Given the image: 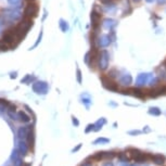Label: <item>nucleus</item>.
I'll list each match as a JSON object with an SVG mask.
<instances>
[{
    "mask_svg": "<svg viewBox=\"0 0 166 166\" xmlns=\"http://www.w3.org/2000/svg\"><path fill=\"white\" fill-rule=\"evenodd\" d=\"M109 59H110V54L107 50H102L101 52H99L97 64L101 71H105L109 67Z\"/></svg>",
    "mask_w": 166,
    "mask_h": 166,
    "instance_id": "f257e3e1",
    "label": "nucleus"
},
{
    "mask_svg": "<svg viewBox=\"0 0 166 166\" xmlns=\"http://www.w3.org/2000/svg\"><path fill=\"white\" fill-rule=\"evenodd\" d=\"M38 11H39V7H38V4L34 3V2H32V3H28L26 7H25L24 17L32 19V17H37Z\"/></svg>",
    "mask_w": 166,
    "mask_h": 166,
    "instance_id": "f03ea898",
    "label": "nucleus"
},
{
    "mask_svg": "<svg viewBox=\"0 0 166 166\" xmlns=\"http://www.w3.org/2000/svg\"><path fill=\"white\" fill-rule=\"evenodd\" d=\"M152 77H153V75L150 74V73H141V74H139L137 79H136V87H145V85H148L150 83V80H151Z\"/></svg>",
    "mask_w": 166,
    "mask_h": 166,
    "instance_id": "7ed1b4c3",
    "label": "nucleus"
},
{
    "mask_svg": "<svg viewBox=\"0 0 166 166\" xmlns=\"http://www.w3.org/2000/svg\"><path fill=\"white\" fill-rule=\"evenodd\" d=\"M102 80V85L105 89H108L110 91H118V86L117 84H115L111 78H109L108 76H102L101 77Z\"/></svg>",
    "mask_w": 166,
    "mask_h": 166,
    "instance_id": "20e7f679",
    "label": "nucleus"
},
{
    "mask_svg": "<svg viewBox=\"0 0 166 166\" xmlns=\"http://www.w3.org/2000/svg\"><path fill=\"white\" fill-rule=\"evenodd\" d=\"M33 90L38 95H46L48 92V84L46 82H36L33 85Z\"/></svg>",
    "mask_w": 166,
    "mask_h": 166,
    "instance_id": "39448f33",
    "label": "nucleus"
},
{
    "mask_svg": "<svg viewBox=\"0 0 166 166\" xmlns=\"http://www.w3.org/2000/svg\"><path fill=\"white\" fill-rule=\"evenodd\" d=\"M118 82H120V86H123V87H129V86L131 85V83H133V77H131V75L129 74V73H125V74L120 76Z\"/></svg>",
    "mask_w": 166,
    "mask_h": 166,
    "instance_id": "423d86ee",
    "label": "nucleus"
},
{
    "mask_svg": "<svg viewBox=\"0 0 166 166\" xmlns=\"http://www.w3.org/2000/svg\"><path fill=\"white\" fill-rule=\"evenodd\" d=\"M95 42H97V46L99 47V48H107V47L110 46L111 39H110V37L107 36V35H102V36L97 38Z\"/></svg>",
    "mask_w": 166,
    "mask_h": 166,
    "instance_id": "0eeeda50",
    "label": "nucleus"
},
{
    "mask_svg": "<svg viewBox=\"0 0 166 166\" xmlns=\"http://www.w3.org/2000/svg\"><path fill=\"white\" fill-rule=\"evenodd\" d=\"M32 130V126H24V127H20L19 130H17V136L21 140H24V139H27V136H28L29 131Z\"/></svg>",
    "mask_w": 166,
    "mask_h": 166,
    "instance_id": "6e6552de",
    "label": "nucleus"
},
{
    "mask_svg": "<svg viewBox=\"0 0 166 166\" xmlns=\"http://www.w3.org/2000/svg\"><path fill=\"white\" fill-rule=\"evenodd\" d=\"M15 40H17V37H15L10 30H7V32L3 34V36H2V42H6L7 45H13Z\"/></svg>",
    "mask_w": 166,
    "mask_h": 166,
    "instance_id": "1a4fd4ad",
    "label": "nucleus"
},
{
    "mask_svg": "<svg viewBox=\"0 0 166 166\" xmlns=\"http://www.w3.org/2000/svg\"><path fill=\"white\" fill-rule=\"evenodd\" d=\"M100 20H101V13H98L95 11L91 12V21H92V26L97 29L100 26Z\"/></svg>",
    "mask_w": 166,
    "mask_h": 166,
    "instance_id": "9d476101",
    "label": "nucleus"
},
{
    "mask_svg": "<svg viewBox=\"0 0 166 166\" xmlns=\"http://www.w3.org/2000/svg\"><path fill=\"white\" fill-rule=\"evenodd\" d=\"M151 160L155 165H163L166 162V158L163 154H154V155H152Z\"/></svg>",
    "mask_w": 166,
    "mask_h": 166,
    "instance_id": "9b49d317",
    "label": "nucleus"
},
{
    "mask_svg": "<svg viewBox=\"0 0 166 166\" xmlns=\"http://www.w3.org/2000/svg\"><path fill=\"white\" fill-rule=\"evenodd\" d=\"M28 148L29 145L26 143V142L24 141V140H21V141L19 142V151H20V153L22 154V155H26L27 154V152H28Z\"/></svg>",
    "mask_w": 166,
    "mask_h": 166,
    "instance_id": "f8f14e48",
    "label": "nucleus"
},
{
    "mask_svg": "<svg viewBox=\"0 0 166 166\" xmlns=\"http://www.w3.org/2000/svg\"><path fill=\"white\" fill-rule=\"evenodd\" d=\"M130 92H133V95H135V97H137V98H140V99H142V98H145V93L143 91H142L140 88H131L130 90H129V93Z\"/></svg>",
    "mask_w": 166,
    "mask_h": 166,
    "instance_id": "ddd939ff",
    "label": "nucleus"
},
{
    "mask_svg": "<svg viewBox=\"0 0 166 166\" xmlns=\"http://www.w3.org/2000/svg\"><path fill=\"white\" fill-rule=\"evenodd\" d=\"M151 158H152V156H150L148 153H141L139 156H137L136 158H133V161H135L136 163H140V164H141V163L147 162V161Z\"/></svg>",
    "mask_w": 166,
    "mask_h": 166,
    "instance_id": "4468645a",
    "label": "nucleus"
},
{
    "mask_svg": "<svg viewBox=\"0 0 166 166\" xmlns=\"http://www.w3.org/2000/svg\"><path fill=\"white\" fill-rule=\"evenodd\" d=\"M114 26H116V21L111 20V19H107L103 21V27L107 29H112Z\"/></svg>",
    "mask_w": 166,
    "mask_h": 166,
    "instance_id": "2eb2a0df",
    "label": "nucleus"
},
{
    "mask_svg": "<svg viewBox=\"0 0 166 166\" xmlns=\"http://www.w3.org/2000/svg\"><path fill=\"white\" fill-rule=\"evenodd\" d=\"M105 123H107V120H105L104 117L99 118V120H97V123L95 124V131H99V130H101Z\"/></svg>",
    "mask_w": 166,
    "mask_h": 166,
    "instance_id": "dca6fc26",
    "label": "nucleus"
},
{
    "mask_svg": "<svg viewBox=\"0 0 166 166\" xmlns=\"http://www.w3.org/2000/svg\"><path fill=\"white\" fill-rule=\"evenodd\" d=\"M17 115H19V120H22L23 123H28L29 120H30V117L25 112H23V111H20V112L17 113Z\"/></svg>",
    "mask_w": 166,
    "mask_h": 166,
    "instance_id": "f3484780",
    "label": "nucleus"
},
{
    "mask_svg": "<svg viewBox=\"0 0 166 166\" xmlns=\"http://www.w3.org/2000/svg\"><path fill=\"white\" fill-rule=\"evenodd\" d=\"M156 72H158V78L162 79V80H166V70L164 66H161V67H158L156 68Z\"/></svg>",
    "mask_w": 166,
    "mask_h": 166,
    "instance_id": "a211bd4d",
    "label": "nucleus"
},
{
    "mask_svg": "<svg viewBox=\"0 0 166 166\" xmlns=\"http://www.w3.org/2000/svg\"><path fill=\"white\" fill-rule=\"evenodd\" d=\"M148 112H149L150 115H153V116H160V115L162 114V111H161L158 108H156V107H152V108H150Z\"/></svg>",
    "mask_w": 166,
    "mask_h": 166,
    "instance_id": "6ab92c4d",
    "label": "nucleus"
},
{
    "mask_svg": "<svg viewBox=\"0 0 166 166\" xmlns=\"http://www.w3.org/2000/svg\"><path fill=\"white\" fill-rule=\"evenodd\" d=\"M109 142H110V139H108V138L99 137L93 141V145H107Z\"/></svg>",
    "mask_w": 166,
    "mask_h": 166,
    "instance_id": "aec40b11",
    "label": "nucleus"
},
{
    "mask_svg": "<svg viewBox=\"0 0 166 166\" xmlns=\"http://www.w3.org/2000/svg\"><path fill=\"white\" fill-rule=\"evenodd\" d=\"M128 153L130 154V156L133 158H136L137 156H139L140 154L142 153L140 150H138V149H133V148H131V149H129L128 150Z\"/></svg>",
    "mask_w": 166,
    "mask_h": 166,
    "instance_id": "412c9836",
    "label": "nucleus"
},
{
    "mask_svg": "<svg viewBox=\"0 0 166 166\" xmlns=\"http://www.w3.org/2000/svg\"><path fill=\"white\" fill-rule=\"evenodd\" d=\"M117 156H118V160H120V162L127 163V164H128L129 158H128V156H127V154H126V153H124V152H120Z\"/></svg>",
    "mask_w": 166,
    "mask_h": 166,
    "instance_id": "4be33fe9",
    "label": "nucleus"
},
{
    "mask_svg": "<svg viewBox=\"0 0 166 166\" xmlns=\"http://www.w3.org/2000/svg\"><path fill=\"white\" fill-rule=\"evenodd\" d=\"M118 74H120V72L117 71L116 68H112V70L108 73V77L111 79L115 78V77H118Z\"/></svg>",
    "mask_w": 166,
    "mask_h": 166,
    "instance_id": "5701e85b",
    "label": "nucleus"
},
{
    "mask_svg": "<svg viewBox=\"0 0 166 166\" xmlns=\"http://www.w3.org/2000/svg\"><path fill=\"white\" fill-rule=\"evenodd\" d=\"M27 142H28L29 147H33V145H34V133H33V129L29 131L28 136H27Z\"/></svg>",
    "mask_w": 166,
    "mask_h": 166,
    "instance_id": "b1692460",
    "label": "nucleus"
},
{
    "mask_svg": "<svg viewBox=\"0 0 166 166\" xmlns=\"http://www.w3.org/2000/svg\"><path fill=\"white\" fill-rule=\"evenodd\" d=\"M104 155H105V152H98V153H95L93 156H91V158H93L95 161H100V160H103Z\"/></svg>",
    "mask_w": 166,
    "mask_h": 166,
    "instance_id": "393cba45",
    "label": "nucleus"
},
{
    "mask_svg": "<svg viewBox=\"0 0 166 166\" xmlns=\"http://www.w3.org/2000/svg\"><path fill=\"white\" fill-rule=\"evenodd\" d=\"M20 151L19 150H13V152L12 154H11V158H12L13 161H17V160H19V158H20Z\"/></svg>",
    "mask_w": 166,
    "mask_h": 166,
    "instance_id": "a878e982",
    "label": "nucleus"
},
{
    "mask_svg": "<svg viewBox=\"0 0 166 166\" xmlns=\"http://www.w3.org/2000/svg\"><path fill=\"white\" fill-rule=\"evenodd\" d=\"M8 116L13 120H19V115H17L15 112H12V111H8Z\"/></svg>",
    "mask_w": 166,
    "mask_h": 166,
    "instance_id": "bb28decb",
    "label": "nucleus"
},
{
    "mask_svg": "<svg viewBox=\"0 0 166 166\" xmlns=\"http://www.w3.org/2000/svg\"><path fill=\"white\" fill-rule=\"evenodd\" d=\"M60 27H61V29H62L63 32H66L67 29H68V25H67V23H65V22L63 21V20H61V21H60Z\"/></svg>",
    "mask_w": 166,
    "mask_h": 166,
    "instance_id": "cd10ccee",
    "label": "nucleus"
},
{
    "mask_svg": "<svg viewBox=\"0 0 166 166\" xmlns=\"http://www.w3.org/2000/svg\"><path fill=\"white\" fill-rule=\"evenodd\" d=\"M8 49H9L8 45L1 40V42H0V50H2V51H7Z\"/></svg>",
    "mask_w": 166,
    "mask_h": 166,
    "instance_id": "c85d7f7f",
    "label": "nucleus"
},
{
    "mask_svg": "<svg viewBox=\"0 0 166 166\" xmlns=\"http://www.w3.org/2000/svg\"><path fill=\"white\" fill-rule=\"evenodd\" d=\"M92 130H95V124H89L87 126V128L85 129V131H86V133H90V131H92Z\"/></svg>",
    "mask_w": 166,
    "mask_h": 166,
    "instance_id": "c756f323",
    "label": "nucleus"
},
{
    "mask_svg": "<svg viewBox=\"0 0 166 166\" xmlns=\"http://www.w3.org/2000/svg\"><path fill=\"white\" fill-rule=\"evenodd\" d=\"M115 156V153L114 152H105V155H104V158H112Z\"/></svg>",
    "mask_w": 166,
    "mask_h": 166,
    "instance_id": "7c9ffc66",
    "label": "nucleus"
},
{
    "mask_svg": "<svg viewBox=\"0 0 166 166\" xmlns=\"http://www.w3.org/2000/svg\"><path fill=\"white\" fill-rule=\"evenodd\" d=\"M22 0H8V2L10 4H12V6H17V4L21 3Z\"/></svg>",
    "mask_w": 166,
    "mask_h": 166,
    "instance_id": "2f4dec72",
    "label": "nucleus"
},
{
    "mask_svg": "<svg viewBox=\"0 0 166 166\" xmlns=\"http://www.w3.org/2000/svg\"><path fill=\"white\" fill-rule=\"evenodd\" d=\"M83 103L84 104H86V107H89V104L91 103V101H90V99H89V98H84L83 99Z\"/></svg>",
    "mask_w": 166,
    "mask_h": 166,
    "instance_id": "473e14b6",
    "label": "nucleus"
},
{
    "mask_svg": "<svg viewBox=\"0 0 166 166\" xmlns=\"http://www.w3.org/2000/svg\"><path fill=\"white\" fill-rule=\"evenodd\" d=\"M77 80H78L79 84L82 83V72L79 68H77Z\"/></svg>",
    "mask_w": 166,
    "mask_h": 166,
    "instance_id": "72a5a7b5",
    "label": "nucleus"
},
{
    "mask_svg": "<svg viewBox=\"0 0 166 166\" xmlns=\"http://www.w3.org/2000/svg\"><path fill=\"white\" fill-rule=\"evenodd\" d=\"M23 165V161H22V158H19L17 161H14V166H22Z\"/></svg>",
    "mask_w": 166,
    "mask_h": 166,
    "instance_id": "f704fd0d",
    "label": "nucleus"
},
{
    "mask_svg": "<svg viewBox=\"0 0 166 166\" xmlns=\"http://www.w3.org/2000/svg\"><path fill=\"white\" fill-rule=\"evenodd\" d=\"M128 133L129 135H133V136H136V135H140L141 131H140V130H130Z\"/></svg>",
    "mask_w": 166,
    "mask_h": 166,
    "instance_id": "c9c22d12",
    "label": "nucleus"
},
{
    "mask_svg": "<svg viewBox=\"0 0 166 166\" xmlns=\"http://www.w3.org/2000/svg\"><path fill=\"white\" fill-rule=\"evenodd\" d=\"M72 118H73V124H74L76 127H77V126H79V122L77 120V118H76V117H74V116L72 117Z\"/></svg>",
    "mask_w": 166,
    "mask_h": 166,
    "instance_id": "e433bc0d",
    "label": "nucleus"
},
{
    "mask_svg": "<svg viewBox=\"0 0 166 166\" xmlns=\"http://www.w3.org/2000/svg\"><path fill=\"white\" fill-rule=\"evenodd\" d=\"M15 110H17V108H15V105H13V104H10V105H9V111H12V112H15Z\"/></svg>",
    "mask_w": 166,
    "mask_h": 166,
    "instance_id": "4c0bfd02",
    "label": "nucleus"
},
{
    "mask_svg": "<svg viewBox=\"0 0 166 166\" xmlns=\"http://www.w3.org/2000/svg\"><path fill=\"white\" fill-rule=\"evenodd\" d=\"M82 166H91V162H88V161H85V162L82 164Z\"/></svg>",
    "mask_w": 166,
    "mask_h": 166,
    "instance_id": "58836bf2",
    "label": "nucleus"
},
{
    "mask_svg": "<svg viewBox=\"0 0 166 166\" xmlns=\"http://www.w3.org/2000/svg\"><path fill=\"white\" fill-rule=\"evenodd\" d=\"M100 1H101L103 4H110V2H111L112 0H100Z\"/></svg>",
    "mask_w": 166,
    "mask_h": 166,
    "instance_id": "ea45409f",
    "label": "nucleus"
},
{
    "mask_svg": "<svg viewBox=\"0 0 166 166\" xmlns=\"http://www.w3.org/2000/svg\"><path fill=\"white\" fill-rule=\"evenodd\" d=\"M102 166H114V164L112 162H105Z\"/></svg>",
    "mask_w": 166,
    "mask_h": 166,
    "instance_id": "a19ab883",
    "label": "nucleus"
},
{
    "mask_svg": "<svg viewBox=\"0 0 166 166\" xmlns=\"http://www.w3.org/2000/svg\"><path fill=\"white\" fill-rule=\"evenodd\" d=\"M80 147H82V145H78L77 147H76V148H74V149H73V152H76V151H78V150L80 149Z\"/></svg>",
    "mask_w": 166,
    "mask_h": 166,
    "instance_id": "79ce46f5",
    "label": "nucleus"
},
{
    "mask_svg": "<svg viewBox=\"0 0 166 166\" xmlns=\"http://www.w3.org/2000/svg\"><path fill=\"white\" fill-rule=\"evenodd\" d=\"M150 130H151V129L149 128V126H145V129L143 128V131H147V133H149Z\"/></svg>",
    "mask_w": 166,
    "mask_h": 166,
    "instance_id": "37998d69",
    "label": "nucleus"
},
{
    "mask_svg": "<svg viewBox=\"0 0 166 166\" xmlns=\"http://www.w3.org/2000/svg\"><path fill=\"white\" fill-rule=\"evenodd\" d=\"M17 77V73H12L11 74V78H15Z\"/></svg>",
    "mask_w": 166,
    "mask_h": 166,
    "instance_id": "c03bdc74",
    "label": "nucleus"
},
{
    "mask_svg": "<svg viewBox=\"0 0 166 166\" xmlns=\"http://www.w3.org/2000/svg\"><path fill=\"white\" fill-rule=\"evenodd\" d=\"M163 66L165 67V70H166V59H165V61H164V63H163Z\"/></svg>",
    "mask_w": 166,
    "mask_h": 166,
    "instance_id": "a18cd8bd",
    "label": "nucleus"
},
{
    "mask_svg": "<svg viewBox=\"0 0 166 166\" xmlns=\"http://www.w3.org/2000/svg\"><path fill=\"white\" fill-rule=\"evenodd\" d=\"M158 2H160V3H164V2H165V0H158Z\"/></svg>",
    "mask_w": 166,
    "mask_h": 166,
    "instance_id": "49530a36",
    "label": "nucleus"
},
{
    "mask_svg": "<svg viewBox=\"0 0 166 166\" xmlns=\"http://www.w3.org/2000/svg\"><path fill=\"white\" fill-rule=\"evenodd\" d=\"M126 166H137L136 164H127Z\"/></svg>",
    "mask_w": 166,
    "mask_h": 166,
    "instance_id": "de8ad7c7",
    "label": "nucleus"
},
{
    "mask_svg": "<svg viewBox=\"0 0 166 166\" xmlns=\"http://www.w3.org/2000/svg\"><path fill=\"white\" fill-rule=\"evenodd\" d=\"M133 2H135V3H138V2H139V1H140V0H133Z\"/></svg>",
    "mask_w": 166,
    "mask_h": 166,
    "instance_id": "09e8293b",
    "label": "nucleus"
},
{
    "mask_svg": "<svg viewBox=\"0 0 166 166\" xmlns=\"http://www.w3.org/2000/svg\"><path fill=\"white\" fill-rule=\"evenodd\" d=\"M145 1H147V2H153L154 0H145Z\"/></svg>",
    "mask_w": 166,
    "mask_h": 166,
    "instance_id": "8fccbe9b",
    "label": "nucleus"
},
{
    "mask_svg": "<svg viewBox=\"0 0 166 166\" xmlns=\"http://www.w3.org/2000/svg\"><path fill=\"white\" fill-rule=\"evenodd\" d=\"M23 166H30V164H29V163H27V164H24Z\"/></svg>",
    "mask_w": 166,
    "mask_h": 166,
    "instance_id": "3c124183",
    "label": "nucleus"
},
{
    "mask_svg": "<svg viewBox=\"0 0 166 166\" xmlns=\"http://www.w3.org/2000/svg\"><path fill=\"white\" fill-rule=\"evenodd\" d=\"M27 1H32V0H27Z\"/></svg>",
    "mask_w": 166,
    "mask_h": 166,
    "instance_id": "603ef678",
    "label": "nucleus"
}]
</instances>
